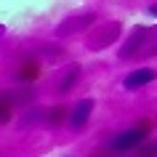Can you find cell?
Listing matches in <instances>:
<instances>
[{
    "instance_id": "cell-1",
    "label": "cell",
    "mask_w": 157,
    "mask_h": 157,
    "mask_svg": "<svg viewBox=\"0 0 157 157\" xmlns=\"http://www.w3.org/2000/svg\"><path fill=\"white\" fill-rule=\"evenodd\" d=\"M149 131H152V123H139L133 125V128H125V131H120L115 136V139L109 141V147H112V152H131V149H139L144 141H147Z\"/></svg>"
},
{
    "instance_id": "cell-12",
    "label": "cell",
    "mask_w": 157,
    "mask_h": 157,
    "mask_svg": "<svg viewBox=\"0 0 157 157\" xmlns=\"http://www.w3.org/2000/svg\"><path fill=\"white\" fill-rule=\"evenodd\" d=\"M147 11H149V16H157V6H149Z\"/></svg>"
},
{
    "instance_id": "cell-13",
    "label": "cell",
    "mask_w": 157,
    "mask_h": 157,
    "mask_svg": "<svg viewBox=\"0 0 157 157\" xmlns=\"http://www.w3.org/2000/svg\"><path fill=\"white\" fill-rule=\"evenodd\" d=\"M0 35H3V27H0Z\"/></svg>"
},
{
    "instance_id": "cell-8",
    "label": "cell",
    "mask_w": 157,
    "mask_h": 157,
    "mask_svg": "<svg viewBox=\"0 0 157 157\" xmlns=\"http://www.w3.org/2000/svg\"><path fill=\"white\" fill-rule=\"evenodd\" d=\"M77 75H80V67L72 64V67H69V72H67L64 77H61V83H59V93H67V91H69V88L75 85V80H77Z\"/></svg>"
},
{
    "instance_id": "cell-10",
    "label": "cell",
    "mask_w": 157,
    "mask_h": 157,
    "mask_svg": "<svg viewBox=\"0 0 157 157\" xmlns=\"http://www.w3.org/2000/svg\"><path fill=\"white\" fill-rule=\"evenodd\" d=\"M11 112H13V104L8 101V96H0V123H8Z\"/></svg>"
},
{
    "instance_id": "cell-5",
    "label": "cell",
    "mask_w": 157,
    "mask_h": 157,
    "mask_svg": "<svg viewBox=\"0 0 157 157\" xmlns=\"http://www.w3.org/2000/svg\"><path fill=\"white\" fill-rule=\"evenodd\" d=\"M93 21H96V16H93V13H80V16L64 19V21L59 24L56 35H59V37H64V35H75V32H77V29H83V27L93 24Z\"/></svg>"
},
{
    "instance_id": "cell-3",
    "label": "cell",
    "mask_w": 157,
    "mask_h": 157,
    "mask_svg": "<svg viewBox=\"0 0 157 157\" xmlns=\"http://www.w3.org/2000/svg\"><path fill=\"white\" fill-rule=\"evenodd\" d=\"M91 112H93V99H80L69 109V125H72L75 131L85 128V123L91 120Z\"/></svg>"
},
{
    "instance_id": "cell-4",
    "label": "cell",
    "mask_w": 157,
    "mask_h": 157,
    "mask_svg": "<svg viewBox=\"0 0 157 157\" xmlns=\"http://www.w3.org/2000/svg\"><path fill=\"white\" fill-rule=\"evenodd\" d=\"M157 77L155 69H133L131 75H125V80H123V88L125 91H139V88H144V85H149L152 80Z\"/></svg>"
},
{
    "instance_id": "cell-9",
    "label": "cell",
    "mask_w": 157,
    "mask_h": 157,
    "mask_svg": "<svg viewBox=\"0 0 157 157\" xmlns=\"http://www.w3.org/2000/svg\"><path fill=\"white\" fill-rule=\"evenodd\" d=\"M64 120H69V109L67 107H53L45 115V123L48 125H59V123H64Z\"/></svg>"
},
{
    "instance_id": "cell-11",
    "label": "cell",
    "mask_w": 157,
    "mask_h": 157,
    "mask_svg": "<svg viewBox=\"0 0 157 157\" xmlns=\"http://www.w3.org/2000/svg\"><path fill=\"white\" fill-rule=\"evenodd\" d=\"M139 157H157V141H152V144H147V147L139 149Z\"/></svg>"
},
{
    "instance_id": "cell-2",
    "label": "cell",
    "mask_w": 157,
    "mask_h": 157,
    "mask_svg": "<svg viewBox=\"0 0 157 157\" xmlns=\"http://www.w3.org/2000/svg\"><path fill=\"white\" fill-rule=\"evenodd\" d=\"M149 29L147 27H133V32L128 35V40H125V45H123V51H120V59H131V56H136L144 45H147V40H149Z\"/></svg>"
},
{
    "instance_id": "cell-6",
    "label": "cell",
    "mask_w": 157,
    "mask_h": 157,
    "mask_svg": "<svg viewBox=\"0 0 157 157\" xmlns=\"http://www.w3.org/2000/svg\"><path fill=\"white\" fill-rule=\"evenodd\" d=\"M117 35H120V24H117V21H112L109 27H104V29L99 32V37H93V40H91V48H93V51H101L107 43L115 40Z\"/></svg>"
},
{
    "instance_id": "cell-7",
    "label": "cell",
    "mask_w": 157,
    "mask_h": 157,
    "mask_svg": "<svg viewBox=\"0 0 157 157\" xmlns=\"http://www.w3.org/2000/svg\"><path fill=\"white\" fill-rule=\"evenodd\" d=\"M37 75H40V64H37L35 59H27V61H21V64H19L16 77L21 80V83H32Z\"/></svg>"
}]
</instances>
